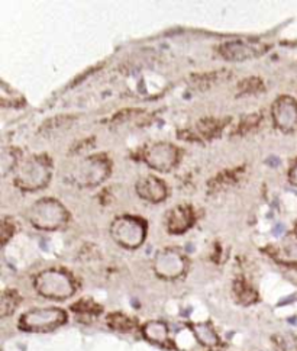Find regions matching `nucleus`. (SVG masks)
Instances as JSON below:
<instances>
[{
  "mask_svg": "<svg viewBox=\"0 0 297 351\" xmlns=\"http://www.w3.org/2000/svg\"><path fill=\"white\" fill-rule=\"evenodd\" d=\"M33 285L39 294L51 299H65L74 293V283L70 274L55 268L39 273Z\"/></svg>",
  "mask_w": 297,
  "mask_h": 351,
  "instance_id": "obj_1",
  "label": "nucleus"
},
{
  "mask_svg": "<svg viewBox=\"0 0 297 351\" xmlns=\"http://www.w3.org/2000/svg\"><path fill=\"white\" fill-rule=\"evenodd\" d=\"M67 320V315L62 309L58 308H38L27 312L21 321L19 326L24 331L29 332H45L55 329L62 325Z\"/></svg>",
  "mask_w": 297,
  "mask_h": 351,
  "instance_id": "obj_2",
  "label": "nucleus"
},
{
  "mask_svg": "<svg viewBox=\"0 0 297 351\" xmlns=\"http://www.w3.org/2000/svg\"><path fill=\"white\" fill-rule=\"evenodd\" d=\"M113 238L128 248H136L145 238V224L141 219L122 216L113 222L112 227Z\"/></svg>",
  "mask_w": 297,
  "mask_h": 351,
  "instance_id": "obj_3",
  "label": "nucleus"
},
{
  "mask_svg": "<svg viewBox=\"0 0 297 351\" xmlns=\"http://www.w3.org/2000/svg\"><path fill=\"white\" fill-rule=\"evenodd\" d=\"M30 221L38 228L53 230L67 221V212L58 202L53 199H45L32 207Z\"/></svg>",
  "mask_w": 297,
  "mask_h": 351,
  "instance_id": "obj_4",
  "label": "nucleus"
},
{
  "mask_svg": "<svg viewBox=\"0 0 297 351\" xmlns=\"http://www.w3.org/2000/svg\"><path fill=\"white\" fill-rule=\"evenodd\" d=\"M48 178H50L48 160L33 157L24 164L22 170L16 177V181L22 189H38L45 183H48Z\"/></svg>",
  "mask_w": 297,
  "mask_h": 351,
  "instance_id": "obj_5",
  "label": "nucleus"
},
{
  "mask_svg": "<svg viewBox=\"0 0 297 351\" xmlns=\"http://www.w3.org/2000/svg\"><path fill=\"white\" fill-rule=\"evenodd\" d=\"M154 268L157 274L164 279H176L186 270V260L178 251L165 250L157 256Z\"/></svg>",
  "mask_w": 297,
  "mask_h": 351,
  "instance_id": "obj_6",
  "label": "nucleus"
},
{
  "mask_svg": "<svg viewBox=\"0 0 297 351\" xmlns=\"http://www.w3.org/2000/svg\"><path fill=\"white\" fill-rule=\"evenodd\" d=\"M272 115L277 126L283 131H293L297 128V103L292 97H280L274 103Z\"/></svg>",
  "mask_w": 297,
  "mask_h": 351,
  "instance_id": "obj_7",
  "label": "nucleus"
},
{
  "mask_svg": "<svg viewBox=\"0 0 297 351\" xmlns=\"http://www.w3.org/2000/svg\"><path fill=\"white\" fill-rule=\"evenodd\" d=\"M267 45L261 42H243V41H234L222 45V54L228 59H246L251 57H257L264 54Z\"/></svg>",
  "mask_w": 297,
  "mask_h": 351,
  "instance_id": "obj_8",
  "label": "nucleus"
},
{
  "mask_svg": "<svg viewBox=\"0 0 297 351\" xmlns=\"http://www.w3.org/2000/svg\"><path fill=\"white\" fill-rule=\"evenodd\" d=\"M147 161L149 166L155 167L157 170H170L177 161V149L170 144H157L149 148L147 152Z\"/></svg>",
  "mask_w": 297,
  "mask_h": 351,
  "instance_id": "obj_9",
  "label": "nucleus"
},
{
  "mask_svg": "<svg viewBox=\"0 0 297 351\" xmlns=\"http://www.w3.org/2000/svg\"><path fill=\"white\" fill-rule=\"evenodd\" d=\"M109 172V166L106 163V160L103 158H89L86 160L79 172V178L81 183L86 184H96L99 181H102L103 177H106Z\"/></svg>",
  "mask_w": 297,
  "mask_h": 351,
  "instance_id": "obj_10",
  "label": "nucleus"
},
{
  "mask_svg": "<svg viewBox=\"0 0 297 351\" xmlns=\"http://www.w3.org/2000/svg\"><path fill=\"white\" fill-rule=\"evenodd\" d=\"M136 190H138V195H141L144 199H147L149 202H155V204L162 201L167 195L164 183L155 177L141 178L136 184Z\"/></svg>",
  "mask_w": 297,
  "mask_h": 351,
  "instance_id": "obj_11",
  "label": "nucleus"
},
{
  "mask_svg": "<svg viewBox=\"0 0 297 351\" xmlns=\"http://www.w3.org/2000/svg\"><path fill=\"white\" fill-rule=\"evenodd\" d=\"M193 224V210L190 206H177L168 215V230L170 233L181 234Z\"/></svg>",
  "mask_w": 297,
  "mask_h": 351,
  "instance_id": "obj_12",
  "label": "nucleus"
},
{
  "mask_svg": "<svg viewBox=\"0 0 297 351\" xmlns=\"http://www.w3.org/2000/svg\"><path fill=\"white\" fill-rule=\"evenodd\" d=\"M274 256L283 263H297V235L286 236L275 250Z\"/></svg>",
  "mask_w": 297,
  "mask_h": 351,
  "instance_id": "obj_13",
  "label": "nucleus"
},
{
  "mask_svg": "<svg viewBox=\"0 0 297 351\" xmlns=\"http://www.w3.org/2000/svg\"><path fill=\"white\" fill-rule=\"evenodd\" d=\"M142 332H144V337L147 340L152 341V343H157V344H164L168 338V328L164 322H148L144 326Z\"/></svg>",
  "mask_w": 297,
  "mask_h": 351,
  "instance_id": "obj_14",
  "label": "nucleus"
},
{
  "mask_svg": "<svg viewBox=\"0 0 297 351\" xmlns=\"http://www.w3.org/2000/svg\"><path fill=\"white\" fill-rule=\"evenodd\" d=\"M193 331H194V335L197 337V340L203 346L216 347L219 344V337L210 323H196V325H193Z\"/></svg>",
  "mask_w": 297,
  "mask_h": 351,
  "instance_id": "obj_15",
  "label": "nucleus"
},
{
  "mask_svg": "<svg viewBox=\"0 0 297 351\" xmlns=\"http://www.w3.org/2000/svg\"><path fill=\"white\" fill-rule=\"evenodd\" d=\"M234 293H235L237 299L242 305H249V303L257 300V292L243 279L235 280V283H234Z\"/></svg>",
  "mask_w": 297,
  "mask_h": 351,
  "instance_id": "obj_16",
  "label": "nucleus"
},
{
  "mask_svg": "<svg viewBox=\"0 0 297 351\" xmlns=\"http://www.w3.org/2000/svg\"><path fill=\"white\" fill-rule=\"evenodd\" d=\"M275 351H297V337L289 332H281L272 337Z\"/></svg>",
  "mask_w": 297,
  "mask_h": 351,
  "instance_id": "obj_17",
  "label": "nucleus"
},
{
  "mask_svg": "<svg viewBox=\"0 0 297 351\" xmlns=\"http://www.w3.org/2000/svg\"><path fill=\"white\" fill-rule=\"evenodd\" d=\"M108 325L112 329H116L120 332H128L135 326V322L123 314H110L108 317Z\"/></svg>",
  "mask_w": 297,
  "mask_h": 351,
  "instance_id": "obj_18",
  "label": "nucleus"
},
{
  "mask_svg": "<svg viewBox=\"0 0 297 351\" xmlns=\"http://www.w3.org/2000/svg\"><path fill=\"white\" fill-rule=\"evenodd\" d=\"M19 303V296L15 291H6L1 294V317L10 315Z\"/></svg>",
  "mask_w": 297,
  "mask_h": 351,
  "instance_id": "obj_19",
  "label": "nucleus"
},
{
  "mask_svg": "<svg viewBox=\"0 0 297 351\" xmlns=\"http://www.w3.org/2000/svg\"><path fill=\"white\" fill-rule=\"evenodd\" d=\"M73 311L77 312L79 315H90V317H96L102 309L99 305H96L93 300H80L76 305H73Z\"/></svg>",
  "mask_w": 297,
  "mask_h": 351,
  "instance_id": "obj_20",
  "label": "nucleus"
},
{
  "mask_svg": "<svg viewBox=\"0 0 297 351\" xmlns=\"http://www.w3.org/2000/svg\"><path fill=\"white\" fill-rule=\"evenodd\" d=\"M225 122L222 120H215V119H208V120H202L199 123V129L202 132V135L208 137V138H212L215 137L219 131H222Z\"/></svg>",
  "mask_w": 297,
  "mask_h": 351,
  "instance_id": "obj_21",
  "label": "nucleus"
},
{
  "mask_svg": "<svg viewBox=\"0 0 297 351\" xmlns=\"http://www.w3.org/2000/svg\"><path fill=\"white\" fill-rule=\"evenodd\" d=\"M238 88H239V90L243 94H246V93H257V91L263 90V83H261L260 79H254L252 77V79H248V80L242 82Z\"/></svg>",
  "mask_w": 297,
  "mask_h": 351,
  "instance_id": "obj_22",
  "label": "nucleus"
},
{
  "mask_svg": "<svg viewBox=\"0 0 297 351\" xmlns=\"http://www.w3.org/2000/svg\"><path fill=\"white\" fill-rule=\"evenodd\" d=\"M292 180H293V183H296L297 184V164L293 167V170H292Z\"/></svg>",
  "mask_w": 297,
  "mask_h": 351,
  "instance_id": "obj_23",
  "label": "nucleus"
},
{
  "mask_svg": "<svg viewBox=\"0 0 297 351\" xmlns=\"http://www.w3.org/2000/svg\"><path fill=\"white\" fill-rule=\"evenodd\" d=\"M213 351H216V350H213Z\"/></svg>",
  "mask_w": 297,
  "mask_h": 351,
  "instance_id": "obj_24",
  "label": "nucleus"
}]
</instances>
